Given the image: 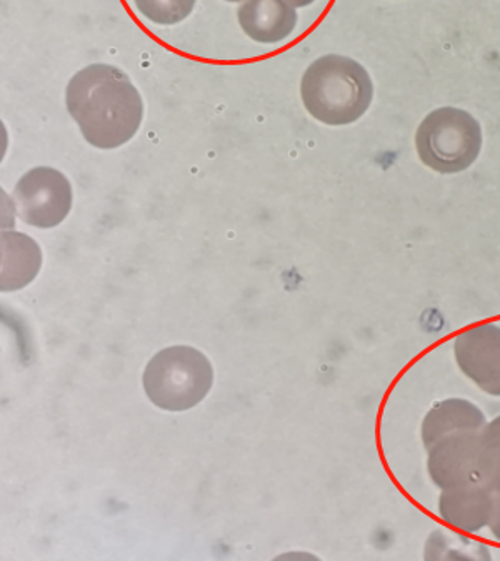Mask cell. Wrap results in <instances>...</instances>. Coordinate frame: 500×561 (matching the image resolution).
Wrapping results in <instances>:
<instances>
[{
  "label": "cell",
  "mask_w": 500,
  "mask_h": 561,
  "mask_svg": "<svg viewBox=\"0 0 500 561\" xmlns=\"http://www.w3.org/2000/svg\"><path fill=\"white\" fill-rule=\"evenodd\" d=\"M497 493L479 480L442 490L439 499V516L445 524L464 534H477L489 527L492 520Z\"/></svg>",
  "instance_id": "cell-8"
},
{
  "label": "cell",
  "mask_w": 500,
  "mask_h": 561,
  "mask_svg": "<svg viewBox=\"0 0 500 561\" xmlns=\"http://www.w3.org/2000/svg\"><path fill=\"white\" fill-rule=\"evenodd\" d=\"M454 357L463 374L482 392L500 397V325L484 323L458 333Z\"/></svg>",
  "instance_id": "cell-6"
},
{
  "label": "cell",
  "mask_w": 500,
  "mask_h": 561,
  "mask_svg": "<svg viewBox=\"0 0 500 561\" xmlns=\"http://www.w3.org/2000/svg\"><path fill=\"white\" fill-rule=\"evenodd\" d=\"M226 2H230V4H234V2H243V0H226Z\"/></svg>",
  "instance_id": "cell-16"
},
{
  "label": "cell",
  "mask_w": 500,
  "mask_h": 561,
  "mask_svg": "<svg viewBox=\"0 0 500 561\" xmlns=\"http://www.w3.org/2000/svg\"><path fill=\"white\" fill-rule=\"evenodd\" d=\"M480 432L482 430H458L429 448V477L435 486L448 490L477 480Z\"/></svg>",
  "instance_id": "cell-7"
},
{
  "label": "cell",
  "mask_w": 500,
  "mask_h": 561,
  "mask_svg": "<svg viewBox=\"0 0 500 561\" xmlns=\"http://www.w3.org/2000/svg\"><path fill=\"white\" fill-rule=\"evenodd\" d=\"M237 21L250 41L274 46L294 34L299 15L287 0H243Z\"/></svg>",
  "instance_id": "cell-9"
},
{
  "label": "cell",
  "mask_w": 500,
  "mask_h": 561,
  "mask_svg": "<svg viewBox=\"0 0 500 561\" xmlns=\"http://www.w3.org/2000/svg\"><path fill=\"white\" fill-rule=\"evenodd\" d=\"M42 252L31 237L2 233V291L21 290L37 277Z\"/></svg>",
  "instance_id": "cell-11"
},
{
  "label": "cell",
  "mask_w": 500,
  "mask_h": 561,
  "mask_svg": "<svg viewBox=\"0 0 500 561\" xmlns=\"http://www.w3.org/2000/svg\"><path fill=\"white\" fill-rule=\"evenodd\" d=\"M300 98L316 121L341 127L354 124L368 111L374 83L357 60L329 54L307 67L300 82Z\"/></svg>",
  "instance_id": "cell-2"
},
{
  "label": "cell",
  "mask_w": 500,
  "mask_h": 561,
  "mask_svg": "<svg viewBox=\"0 0 500 561\" xmlns=\"http://www.w3.org/2000/svg\"><path fill=\"white\" fill-rule=\"evenodd\" d=\"M197 0H134L137 11L156 25H178L191 18Z\"/></svg>",
  "instance_id": "cell-13"
},
{
  "label": "cell",
  "mask_w": 500,
  "mask_h": 561,
  "mask_svg": "<svg viewBox=\"0 0 500 561\" xmlns=\"http://www.w3.org/2000/svg\"><path fill=\"white\" fill-rule=\"evenodd\" d=\"M487 425L486 415L479 407L464 399H448L429 410L422 422V444L425 450L445 435L458 430H482Z\"/></svg>",
  "instance_id": "cell-10"
},
{
  "label": "cell",
  "mask_w": 500,
  "mask_h": 561,
  "mask_svg": "<svg viewBox=\"0 0 500 561\" xmlns=\"http://www.w3.org/2000/svg\"><path fill=\"white\" fill-rule=\"evenodd\" d=\"M416 149L429 169L439 174H458L479 157L482 128L463 108H438L417 128Z\"/></svg>",
  "instance_id": "cell-4"
},
{
  "label": "cell",
  "mask_w": 500,
  "mask_h": 561,
  "mask_svg": "<svg viewBox=\"0 0 500 561\" xmlns=\"http://www.w3.org/2000/svg\"><path fill=\"white\" fill-rule=\"evenodd\" d=\"M12 198L22 222L37 229H54L70 214L72 185L60 170L35 167L15 184Z\"/></svg>",
  "instance_id": "cell-5"
},
{
  "label": "cell",
  "mask_w": 500,
  "mask_h": 561,
  "mask_svg": "<svg viewBox=\"0 0 500 561\" xmlns=\"http://www.w3.org/2000/svg\"><path fill=\"white\" fill-rule=\"evenodd\" d=\"M213 365L188 345L166 348L150 358L144 371V390L154 405L167 412L194 409L211 392Z\"/></svg>",
  "instance_id": "cell-3"
},
{
  "label": "cell",
  "mask_w": 500,
  "mask_h": 561,
  "mask_svg": "<svg viewBox=\"0 0 500 561\" xmlns=\"http://www.w3.org/2000/svg\"><path fill=\"white\" fill-rule=\"evenodd\" d=\"M67 111L86 142L114 150L130 142L144 121V102L127 73L111 64H91L67 83Z\"/></svg>",
  "instance_id": "cell-1"
},
{
  "label": "cell",
  "mask_w": 500,
  "mask_h": 561,
  "mask_svg": "<svg viewBox=\"0 0 500 561\" xmlns=\"http://www.w3.org/2000/svg\"><path fill=\"white\" fill-rule=\"evenodd\" d=\"M287 2L292 5V8L304 9L312 5L316 0H287Z\"/></svg>",
  "instance_id": "cell-15"
},
{
  "label": "cell",
  "mask_w": 500,
  "mask_h": 561,
  "mask_svg": "<svg viewBox=\"0 0 500 561\" xmlns=\"http://www.w3.org/2000/svg\"><path fill=\"white\" fill-rule=\"evenodd\" d=\"M477 480L492 492L500 493V415L480 432Z\"/></svg>",
  "instance_id": "cell-12"
},
{
  "label": "cell",
  "mask_w": 500,
  "mask_h": 561,
  "mask_svg": "<svg viewBox=\"0 0 500 561\" xmlns=\"http://www.w3.org/2000/svg\"><path fill=\"white\" fill-rule=\"evenodd\" d=\"M490 534L500 543V493H497L496 506H493L492 520L489 524Z\"/></svg>",
  "instance_id": "cell-14"
}]
</instances>
